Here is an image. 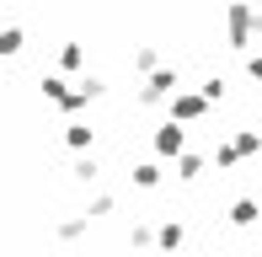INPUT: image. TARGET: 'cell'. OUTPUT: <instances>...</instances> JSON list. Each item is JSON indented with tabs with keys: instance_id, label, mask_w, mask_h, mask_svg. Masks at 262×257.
<instances>
[{
	"instance_id": "6da1fadb",
	"label": "cell",
	"mask_w": 262,
	"mask_h": 257,
	"mask_svg": "<svg viewBox=\"0 0 262 257\" xmlns=\"http://www.w3.org/2000/svg\"><path fill=\"white\" fill-rule=\"evenodd\" d=\"M252 32H257V16L235 0V6H230V43H235V49H246V43H252Z\"/></svg>"
},
{
	"instance_id": "7a4b0ae2",
	"label": "cell",
	"mask_w": 262,
	"mask_h": 257,
	"mask_svg": "<svg viewBox=\"0 0 262 257\" xmlns=\"http://www.w3.org/2000/svg\"><path fill=\"white\" fill-rule=\"evenodd\" d=\"M156 150H161V156H177V150H182V128H161V134H156Z\"/></svg>"
},
{
	"instance_id": "3957f363",
	"label": "cell",
	"mask_w": 262,
	"mask_h": 257,
	"mask_svg": "<svg viewBox=\"0 0 262 257\" xmlns=\"http://www.w3.org/2000/svg\"><path fill=\"white\" fill-rule=\"evenodd\" d=\"M171 113H177V118H198V113H204V97H177Z\"/></svg>"
},
{
	"instance_id": "277c9868",
	"label": "cell",
	"mask_w": 262,
	"mask_h": 257,
	"mask_svg": "<svg viewBox=\"0 0 262 257\" xmlns=\"http://www.w3.org/2000/svg\"><path fill=\"white\" fill-rule=\"evenodd\" d=\"M230 220H235V225H252V220H257V204H252V198H246V204H235Z\"/></svg>"
},
{
	"instance_id": "5b68a950",
	"label": "cell",
	"mask_w": 262,
	"mask_h": 257,
	"mask_svg": "<svg viewBox=\"0 0 262 257\" xmlns=\"http://www.w3.org/2000/svg\"><path fill=\"white\" fill-rule=\"evenodd\" d=\"M134 182H145V188H156V182H161V172H156V166H139V172H134Z\"/></svg>"
}]
</instances>
